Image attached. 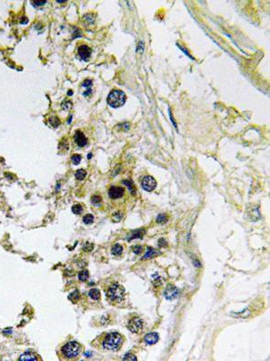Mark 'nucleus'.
I'll return each mask as SVG.
<instances>
[{
    "instance_id": "nucleus-18",
    "label": "nucleus",
    "mask_w": 270,
    "mask_h": 361,
    "mask_svg": "<svg viewBox=\"0 0 270 361\" xmlns=\"http://www.w3.org/2000/svg\"><path fill=\"white\" fill-rule=\"evenodd\" d=\"M143 233H145V230L144 231L143 230H135V231L132 232V235L131 237H129L127 239L128 240H131L133 239H141L142 236H143Z\"/></svg>"
},
{
    "instance_id": "nucleus-31",
    "label": "nucleus",
    "mask_w": 270,
    "mask_h": 361,
    "mask_svg": "<svg viewBox=\"0 0 270 361\" xmlns=\"http://www.w3.org/2000/svg\"><path fill=\"white\" fill-rule=\"evenodd\" d=\"M92 81L91 80H86L84 82L82 83V87L84 88H87V89H90V87L92 86Z\"/></svg>"
},
{
    "instance_id": "nucleus-35",
    "label": "nucleus",
    "mask_w": 270,
    "mask_h": 361,
    "mask_svg": "<svg viewBox=\"0 0 270 361\" xmlns=\"http://www.w3.org/2000/svg\"><path fill=\"white\" fill-rule=\"evenodd\" d=\"M68 95H69V96H72V95H73V91L69 90V91H68Z\"/></svg>"
},
{
    "instance_id": "nucleus-21",
    "label": "nucleus",
    "mask_w": 270,
    "mask_h": 361,
    "mask_svg": "<svg viewBox=\"0 0 270 361\" xmlns=\"http://www.w3.org/2000/svg\"><path fill=\"white\" fill-rule=\"evenodd\" d=\"M71 210H72V212H73L74 214H77V215H79V214H81V213H82L83 207H82V205L76 204V205H74V206H72Z\"/></svg>"
},
{
    "instance_id": "nucleus-13",
    "label": "nucleus",
    "mask_w": 270,
    "mask_h": 361,
    "mask_svg": "<svg viewBox=\"0 0 270 361\" xmlns=\"http://www.w3.org/2000/svg\"><path fill=\"white\" fill-rule=\"evenodd\" d=\"M88 296H89L92 300H94V301H98V300L100 299V297H101L100 291L96 288L91 289V290L89 291V293H88Z\"/></svg>"
},
{
    "instance_id": "nucleus-19",
    "label": "nucleus",
    "mask_w": 270,
    "mask_h": 361,
    "mask_svg": "<svg viewBox=\"0 0 270 361\" xmlns=\"http://www.w3.org/2000/svg\"><path fill=\"white\" fill-rule=\"evenodd\" d=\"M122 183H123V184H124V185H126V186L128 187V190H129L130 193H131L132 195H134V194H135V188H134V186H133V183H132L131 180H123V181H122Z\"/></svg>"
},
{
    "instance_id": "nucleus-27",
    "label": "nucleus",
    "mask_w": 270,
    "mask_h": 361,
    "mask_svg": "<svg viewBox=\"0 0 270 361\" xmlns=\"http://www.w3.org/2000/svg\"><path fill=\"white\" fill-rule=\"evenodd\" d=\"M91 201H92L93 204H99V203L102 201V198H101V196L95 194V195H93V196H92Z\"/></svg>"
},
{
    "instance_id": "nucleus-33",
    "label": "nucleus",
    "mask_w": 270,
    "mask_h": 361,
    "mask_svg": "<svg viewBox=\"0 0 270 361\" xmlns=\"http://www.w3.org/2000/svg\"><path fill=\"white\" fill-rule=\"evenodd\" d=\"M144 50V46L142 45V43H140L139 44H138V47H137V51L139 52V51H141V52H142Z\"/></svg>"
},
{
    "instance_id": "nucleus-9",
    "label": "nucleus",
    "mask_w": 270,
    "mask_h": 361,
    "mask_svg": "<svg viewBox=\"0 0 270 361\" xmlns=\"http://www.w3.org/2000/svg\"><path fill=\"white\" fill-rule=\"evenodd\" d=\"M178 294H179V290H178V288H176V286L168 285L167 289L165 290L164 295L167 300H169V301L174 300L178 296Z\"/></svg>"
},
{
    "instance_id": "nucleus-17",
    "label": "nucleus",
    "mask_w": 270,
    "mask_h": 361,
    "mask_svg": "<svg viewBox=\"0 0 270 361\" xmlns=\"http://www.w3.org/2000/svg\"><path fill=\"white\" fill-rule=\"evenodd\" d=\"M86 176H87V172H86L85 170H83V169H79V170H78V171L75 172V177H76L77 180H84V179L86 178Z\"/></svg>"
},
{
    "instance_id": "nucleus-15",
    "label": "nucleus",
    "mask_w": 270,
    "mask_h": 361,
    "mask_svg": "<svg viewBox=\"0 0 270 361\" xmlns=\"http://www.w3.org/2000/svg\"><path fill=\"white\" fill-rule=\"evenodd\" d=\"M49 123H50V125L52 127H58L59 125H60V120H59V118L58 117H56V116H51V117H50V118H49Z\"/></svg>"
},
{
    "instance_id": "nucleus-2",
    "label": "nucleus",
    "mask_w": 270,
    "mask_h": 361,
    "mask_svg": "<svg viewBox=\"0 0 270 361\" xmlns=\"http://www.w3.org/2000/svg\"><path fill=\"white\" fill-rule=\"evenodd\" d=\"M124 338L118 332H110L104 334L102 337V347L105 349L115 351L121 348L122 344L123 343Z\"/></svg>"
},
{
    "instance_id": "nucleus-16",
    "label": "nucleus",
    "mask_w": 270,
    "mask_h": 361,
    "mask_svg": "<svg viewBox=\"0 0 270 361\" xmlns=\"http://www.w3.org/2000/svg\"><path fill=\"white\" fill-rule=\"evenodd\" d=\"M123 247H122L121 245H119V244H116V245L113 246V247H112V249H111V252H112V254H113L114 255H120L123 253Z\"/></svg>"
},
{
    "instance_id": "nucleus-34",
    "label": "nucleus",
    "mask_w": 270,
    "mask_h": 361,
    "mask_svg": "<svg viewBox=\"0 0 270 361\" xmlns=\"http://www.w3.org/2000/svg\"><path fill=\"white\" fill-rule=\"evenodd\" d=\"M165 244H166V241H165L164 239H161L159 241V245L160 247H163Z\"/></svg>"
},
{
    "instance_id": "nucleus-23",
    "label": "nucleus",
    "mask_w": 270,
    "mask_h": 361,
    "mask_svg": "<svg viewBox=\"0 0 270 361\" xmlns=\"http://www.w3.org/2000/svg\"><path fill=\"white\" fill-rule=\"evenodd\" d=\"M94 221V216L92 214H87L83 217V222L85 224H91Z\"/></svg>"
},
{
    "instance_id": "nucleus-12",
    "label": "nucleus",
    "mask_w": 270,
    "mask_h": 361,
    "mask_svg": "<svg viewBox=\"0 0 270 361\" xmlns=\"http://www.w3.org/2000/svg\"><path fill=\"white\" fill-rule=\"evenodd\" d=\"M159 336L157 332H151V333L147 334L144 338V340L148 345L156 344L159 341Z\"/></svg>"
},
{
    "instance_id": "nucleus-10",
    "label": "nucleus",
    "mask_w": 270,
    "mask_h": 361,
    "mask_svg": "<svg viewBox=\"0 0 270 361\" xmlns=\"http://www.w3.org/2000/svg\"><path fill=\"white\" fill-rule=\"evenodd\" d=\"M74 141L79 147H84L87 144V138L82 131L78 130L74 135Z\"/></svg>"
},
{
    "instance_id": "nucleus-24",
    "label": "nucleus",
    "mask_w": 270,
    "mask_h": 361,
    "mask_svg": "<svg viewBox=\"0 0 270 361\" xmlns=\"http://www.w3.org/2000/svg\"><path fill=\"white\" fill-rule=\"evenodd\" d=\"M73 104L71 100H63L62 103H61V108L64 110H70L72 108Z\"/></svg>"
},
{
    "instance_id": "nucleus-30",
    "label": "nucleus",
    "mask_w": 270,
    "mask_h": 361,
    "mask_svg": "<svg viewBox=\"0 0 270 361\" xmlns=\"http://www.w3.org/2000/svg\"><path fill=\"white\" fill-rule=\"evenodd\" d=\"M132 251L135 254H141V251H142V247L140 246V245L134 246V247H132Z\"/></svg>"
},
{
    "instance_id": "nucleus-6",
    "label": "nucleus",
    "mask_w": 270,
    "mask_h": 361,
    "mask_svg": "<svg viewBox=\"0 0 270 361\" xmlns=\"http://www.w3.org/2000/svg\"><path fill=\"white\" fill-rule=\"evenodd\" d=\"M141 186L142 188L147 192H152L157 186V181L152 176H145L141 180Z\"/></svg>"
},
{
    "instance_id": "nucleus-14",
    "label": "nucleus",
    "mask_w": 270,
    "mask_h": 361,
    "mask_svg": "<svg viewBox=\"0 0 270 361\" xmlns=\"http://www.w3.org/2000/svg\"><path fill=\"white\" fill-rule=\"evenodd\" d=\"M159 252H158L156 249H154V248H152V247H148V249H147V251H146V253H145V255H143L142 259H147V258H151V257H154V256L158 255H159Z\"/></svg>"
},
{
    "instance_id": "nucleus-7",
    "label": "nucleus",
    "mask_w": 270,
    "mask_h": 361,
    "mask_svg": "<svg viewBox=\"0 0 270 361\" xmlns=\"http://www.w3.org/2000/svg\"><path fill=\"white\" fill-rule=\"evenodd\" d=\"M108 195L112 200H117L124 195V188L121 186H111L108 190Z\"/></svg>"
},
{
    "instance_id": "nucleus-4",
    "label": "nucleus",
    "mask_w": 270,
    "mask_h": 361,
    "mask_svg": "<svg viewBox=\"0 0 270 361\" xmlns=\"http://www.w3.org/2000/svg\"><path fill=\"white\" fill-rule=\"evenodd\" d=\"M125 295V290L124 288L118 284H112L106 293L107 298L111 301H115V302H120L123 300Z\"/></svg>"
},
{
    "instance_id": "nucleus-29",
    "label": "nucleus",
    "mask_w": 270,
    "mask_h": 361,
    "mask_svg": "<svg viewBox=\"0 0 270 361\" xmlns=\"http://www.w3.org/2000/svg\"><path fill=\"white\" fill-rule=\"evenodd\" d=\"M123 360H137V357H135L133 354L131 353H127L125 354V356L123 358Z\"/></svg>"
},
{
    "instance_id": "nucleus-22",
    "label": "nucleus",
    "mask_w": 270,
    "mask_h": 361,
    "mask_svg": "<svg viewBox=\"0 0 270 361\" xmlns=\"http://www.w3.org/2000/svg\"><path fill=\"white\" fill-rule=\"evenodd\" d=\"M167 219L168 218H167V217L166 214H159V216L157 217L156 221L159 224H165L166 222H167Z\"/></svg>"
},
{
    "instance_id": "nucleus-20",
    "label": "nucleus",
    "mask_w": 270,
    "mask_h": 361,
    "mask_svg": "<svg viewBox=\"0 0 270 361\" xmlns=\"http://www.w3.org/2000/svg\"><path fill=\"white\" fill-rule=\"evenodd\" d=\"M88 276H89L88 271H87V270H82V271H80L79 274V281H81V282L87 281V280L88 279Z\"/></svg>"
},
{
    "instance_id": "nucleus-25",
    "label": "nucleus",
    "mask_w": 270,
    "mask_h": 361,
    "mask_svg": "<svg viewBox=\"0 0 270 361\" xmlns=\"http://www.w3.org/2000/svg\"><path fill=\"white\" fill-rule=\"evenodd\" d=\"M71 161H72V163L74 164H79L80 162H81V156H79V155H73L72 156H71Z\"/></svg>"
},
{
    "instance_id": "nucleus-3",
    "label": "nucleus",
    "mask_w": 270,
    "mask_h": 361,
    "mask_svg": "<svg viewBox=\"0 0 270 361\" xmlns=\"http://www.w3.org/2000/svg\"><path fill=\"white\" fill-rule=\"evenodd\" d=\"M106 100L110 107L114 108H120L124 105L126 101V95L120 89H114L108 94Z\"/></svg>"
},
{
    "instance_id": "nucleus-11",
    "label": "nucleus",
    "mask_w": 270,
    "mask_h": 361,
    "mask_svg": "<svg viewBox=\"0 0 270 361\" xmlns=\"http://www.w3.org/2000/svg\"><path fill=\"white\" fill-rule=\"evenodd\" d=\"M18 360H41V357L36 352H34L32 350H28V351L23 353L19 357Z\"/></svg>"
},
{
    "instance_id": "nucleus-32",
    "label": "nucleus",
    "mask_w": 270,
    "mask_h": 361,
    "mask_svg": "<svg viewBox=\"0 0 270 361\" xmlns=\"http://www.w3.org/2000/svg\"><path fill=\"white\" fill-rule=\"evenodd\" d=\"M31 4H32L34 7H36V6H40L45 5V4H46V1H33Z\"/></svg>"
},
{
    "instance_id": "nucleus-37",
    "label": "nucleus",
    "mask_w": 270,
    "mask_h": 361,
    "mask_svg": "<svg viewBox=\"0 0 270 361\" xmlns=\"http://www.w3.org/2000/svg\"><path fill=\"white\" fill-rule=\"evenodd\" d=\"M91 156H92V155H91V154H89V155H88V158H91Z\"/></svg>"
},
{
    "instance_id": "nucleus-8",
    "label": "nucleus",
    "mask_w": 270,
    "mask_h": 361,
    "mask_svg": "<svg viewBox=\"0 0 270 361\" xmlns=\"http://www.w3.org/2000/svg\"><path fill=\"white\" fill-rule=\"evenodd\" d=\"M78 54H79V58L81 60L87 61V60H89V58L91 57L92 50H91V48L89 46H87L86 44H82V45H80L79 47Z\"/></svg>"
},
{
    "instance_id": "nucleus-36",
    "label": "nucleus",
    "mask_w": 270,
    "mask_h": 361,
    "mask_svg": "<svg viewBox=\"0 0 270 361\" xmlns=\"http://www.w3.org/2000/svg\"><path fill=\"white\" fill-rule=\"evenodd\" d=\"M71 119H72V116H71V117H70V118H69V124H71Z\"/></svg>"
},
{
    "instance_id": "nucleus-5",
    "label": "nucleus",
    "mask_w": 270,
    "mask_h": 361,
    "mask_svg": "<svg viewBox=\"0 0 270 361\" xmlns=\"http://www.w3.org/2000/svg\"><path fill=\"white\" fill-rule=\"evenodd\" d=\"M143 327V322L140 317L133 315L131 318H129L127 322V328L132 333H139L142 330Z\"/></svg>"
},
{
    "instance_id": "nucleus-28",
    "label": "nucleus",
    "mask_w": 270,
    "mask_h": 361,
    "mask_svg": "<svg viewBox=\"0 0 270 361\" xmlns=\"http://www.w3.org/2000/svg\"><path fill=\"white\" fill-rule=\"evenodd\" d=\"M79 292H78V291H75L74 293H71L69 298H70V299H71L72 301L76 302V301H78V299L79 298Z\"/></svg>"
},
{
    "instance_id": "nucleus-1",
    "label": "nucleus",
    "mask_w": 270,
    "mask_h": 361,
    "mask_svg": "<svg viewBox=\"0 0 270 361\" xmlns=\"http://www.w3.org/2000/svg\"><path fill=\"white\" fill-rule=\"evenodd\" d=\"M83 351V346L76 340H70L64 343L59 351L60 359L65 360H75L77 359Z\"/></svg>"
},
{
    "instance_id": "nucleus-26",
    "label": "nucleus",
    "mask_w": 270,
    "mask_h": 361,
    "mask_svg": "<svg viewBox=\"0 0 270 361\" xmlns=\"http://www.w3.org/2000/svg\"><path fill=\"white\" fill-rule=\"evenodd\" d=\"M112 218H113V221L114 222H119V221H121L122 220V218H123V215H122V213L121 212H115V213H114L113 214V216H112Z\"/></svg>"
}]
</instances>
